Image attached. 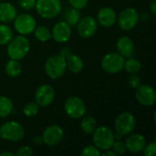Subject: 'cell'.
Listing matches in <instances>:
<instances>
[{
  "label": "cell",
  "instance_id": "cell-1",
  "mask_svg": "<svg viewBox=\"0 0 156 156\" xmlns=\"http://www.w3.org/2000/svg\"><path fill=\"white\" fill-rule=\"evenodd\" d=\"M30 50V43L29 40L26 37V36L18 35L7 43L6 54L9 58L20 60L23 59Z\"/></svg>",
  "mask_w": 156,
  "mask_h": 156
},
{
  "label": "cell",
  "instance_id": "cell-2",
  "mask_svg": "<svg viewBox=\"0 0 156 156\" xmlns=\"http://www.w3.org/2000/svg\"><path fill=\"white\" fill-rule=\"evenodd\" d=\"M91 135L93 144L101 151L111 149L115 141L114 133L110 127L104 125L98 126Z\"/></svg>",
  "mask_w": 156,
  "mask_h": 156
},
{
  "label": "cell",
  "instance_id": "cell-3",
  "mask_svg": "<svg viewBox=\"0 0 156 156\" xmlns=\"http://www.w3.org/2000/svg\"><path fill=\"white\" fill-rule=\"evenodd\" d=\"M67 70L66 59L60 55L49 57L45 62V72L51 80L61 78Z\"/></svg>",
  "mask_w": 156,
  "mask_h": 156
},
{
  "label": "cell",
  "instance_id": "cell-4",
  "mask_svg": "<svg viewBox=\"0 0 156 156\" xmlns=\"http://www.w3.org/2000/svg\"><path fill=\"white\" fill-rule=\"evenodd\" d=\"M136 127V118L130 112H123L117 116L114 122L115 132L121 135L127 136L133 133Z\"/></svg>",
  "mask_w": 156,
  "mask_h": 156
},
{
  "label": "cell",
  "instance_id": "cell-5",
  "mask_svg": "<svg viewBox=\"0 0 156 156\" xmlns=\"http://www.w3.org/2000/svg\"><path fill=\"white\" fill-rule=\"evenodd\" d=\"M35 8L41 17L51 19L61 12V2L60 0H37Z\"/></svg>",
  "mask_w": 156,
  "mask_h": 156
},
{
  "label": "cell",
  "instance_id": "cell-6",
  "mask_svg": "<svg viewBox=\"0 0 156 156\" xmlns=\"http://www.w3.org/2000/svg\"><path fill=\"white\" fill-rule=\"evenodd\" d=\"M140 21V14L135 8L126 7L117 16V23L121 29L129 31L133 29Z\"/></svg>",
  "mask_w": 156,
  "mask_h": 156
},
{
  "label": "cell",
  "instance_id": "cell-7",
  "mask_svg": "<svg viewBox=\"0 0 156 156\" xmlns=\"http://www.w3.org/2000/svg\"><path fill=\"white\" fill-rule=\"evenodd\" d=\"M125 58L120 55L118 52L107 53L101 61V69L110 74H116L123 69Z\"/></svg>",
  "mask_w": 156,
  "mask_h": 156
},
{
  "label": "cell",
  "instance_id": "cell-8",
  "mask_svg": "<svg viewBox=\"0 0 156 156\" xmlns=\"http://www.w3.org/2000/svg\"><path fill=\"white\" fill-rule=\"evenodd\" d=\"M1 138L9 142H18L25 136L24 127L17 122H5L0 126Z\"/></svg>",
  "mask_w": 156,
  "mask_h": 156
},
{
  "label": "cell",
  "instance_id": "cell-9",
  "mask_svg": "<svg viewBox=\"0 0 156 156\" xmlns=\"http://www.w3.org/2000/svg\"><path fill=\"white\" fill-rule=\"evenodd\" d=\"M64 111L66 114L71 119H80L86 112L87 108L84 101L78 96L69 97L64 103Z\"/></svg>",
  "mask_w": 156,
  "mask_h": 156
},
{
  "label": "cell",
  "instance_id": "cell-10",
  "mask_svg": "<svg viewBox=\"0 0 156 156\" xmlns=\"http://www.w3.org/2000/svg\"><path fill=\"white\" fill-rule=\"evenodd\" d=\"M37 27V21L33 16L27 13L19 14L14 19V27L19 35L31 34Z\"/></svg>",
  "mask_w": 156,
  "mask_h": 156
},
{
  "label": "cell",
  "instance_id": "cell-11",
  "mask_svg": "<svg viewBox=\"0 0 156 156\" xmlns=\"http://www.w3.org/2000/svg\"><path fill=\"white\" fill-rule=\"evenodd\" d=\"M135 98L136 101L143 106L151 107L156 102L155 90L146 84H141L137 89H135Z\"/></svg>",
  "mask_w": 156,
  "mask_h": 156
},
{
  "label": "cell",
  "instance_id": "cell-12",
  "mask_svg": "<svg viewBox=\"0 0 156 156\" xmlns=\"http://www.w3.org/2000/svg\"><path fill=\"white\" fill-rule=\"evenodd\" d=\"M43 144L48 146H56L61 143L64 137L63 129L57 124L48 126L42 133Z\"/></svg>",
  "mask_w": 156,
  "mask_h": 156
},
{
  "label": "cell",
  "instance_id": "cell-13",
  "mask_svg": "<svg viewBox=\"0 0 156 156\" xmlns=\"http://www.w3.org/2000/svg\"><path fill=\"white\" fill-rule=\"evenodd\" d=\"M55 95V90L51 85L42 84L36 90L35 101L39 107H48L54 101Z\"/></svg>",
  "mask_w": 156,
  "mask_h": 156
},
{
  "label": "cell",
  "instance_id": "cell-14",
  "mask_svg": "<svg viewBox=\"0 0 156 156\" xmlns=\"http://www.w3.org/2000/svg\"><path fill=\"white\" fill-rule=\"evenodd\" d=\"M98 29V22L96 18L90 16L81 17L77 24V31L79 35L83 38L91 37Z\"/></svg>",
  "mask_w": 156,
  "mask_h": 156
},
{
  "label": "cell",
  "instance_id": "cell-15",
  "mask_svg": "<svg viewBox=\"0 0 156 156\" xmlns=\"http://www.w3.org/2000/svg\"><path fill=\"white\" fill-rule=\"evenodd\" d=\"M71 27L64 20L56 23L51 31V38L58 43H66L71 37Z\"/></svg>",
  "mask_w": 156,
  "mask_h": 156
},
{
  "label": "cell",
  "instance_id": "cell-16",
  "mask_svg": "<svg viewBox=\"0 0 156 156\" xmlns=\"http://www.w3.org/2000/svg\"><path fill=\"white\" fill-rule=\"evenodd\" d=\"M96 20L103 27H112L117 21V14L113 8L103 6L98 11Z\"/></svg>",
  "mask_w": 156,
  "mask_h": 156
},
{
  "label": "cell",
  "instance_id": "cell-17",
  "mask_svg": "<svg viewBox=\"0 0 156 156\" xmlns=\"http://www.w3.org/2000/svg\"><path fill=\"white\" fill-rule=\"evenodd\" d=\"M124 143L127 151L133 154H138L144 151L146 145V139L140 133H131L127 135Z\"/></svg>",
  "mask_w": 156,
  "mask_h": 156
},
{
  "label": "cell",
  "instance_id": "cell-18",
  "mask_svg": "<svg viewBox=\"0 0 156 156\" xmlns=\"http://www.w3.org/2000/svg\"><path fill=\"white\" fill-rule=\"evenodd\" d=\"M117 52L123 58H129L134 51V43L133 39L127 36H122L118 38L116 42Z\"/></svg>",
  "mask_w": 156,
  "mask_h": 156
},
{
  "label": "cell",
  "instance_id": "cell-19",
  "mask_svg": "<svg viewBox=\"0 0 156 156\" xmlns=\"http://www.w3.org/2000/svg\"><path fill=\"white\" fill-rule=\"evenodd\" d=\"M17 16V10L16 6L8 2H0V22L10 23L14 21Z\"/></svg>",
  "mask_w": 156,
  "mask_h": 156
},
{
  "label": "cell",
  "instance_id": "cell-20",
  "mask_svg": "<svg viewBox=\"0 0 156 156\" xmlns=\"http://www.w3.org/2000/svg\"><path fill=\"white\" fill-rule=\"evenodd\" d=\"M66 65H67V69H69L72 73H80L84 67L82 58L80 56L73 53H71L66 58Z\"/></svg>",
  "mask_w": 156,
  "mask_h": 156
},
{
  "label": "cell",
  "instance_id": "cell-21",
  "mask_svg": "<svg viewBox=\"0 0 156 156\" xmlns=\"http://www.w3.org/2000/svg\"><path fill=\"white\" fill-rule=\"evenodd\" d=\"M80 119H81V121H80V129H81V131L86 134L91 135L98 127L97 121L95 120L94 117H92L90 115H87V116L84 115Z\"/></svg>",
  "mask_w": 156,
  "mask_h": 156
},
{
  "label": "cell",
  "instance_id": "cell-22",
  "mask_svg": "<svg viewBox=\"0 0 156 156\" xmlns=\"http://www.w3.org/2000/svg\"><path fill=\"white\" fill-rule=\"evenodd\" d=\"M5 74L10 78H17L22 73V65L19 60L9 58L5 67Z\"/></svg>",
  "mask_w": 156,
  "mask_h": 156
},
{
  "label": "cell",
  "instance_id": "cell-23",
  "mask_svg": "<svg viewBox=\"0 0 156 156\" xmlns=\"http://www.w3.org/2000/svg\"><path fill=\"white\" fill-rule=\"evenodd\" d=\"M65 22H67L70 27H76L79 21L81 18V14L79 9H76L74 7L68 8L65 11L64 15Z\"/></svg>",
  "mask_w": 156,
  "mask_h": 156
},
{
  "label": "cell",
  "instance_id": "cell-24",
  "mask_svg": "<svg viewBox=\"0 0 156 156\" xmlns=\"http://www.w3.org/2000/svg\"><path fill=\"white\" fill-rule=\"evenodd\" d=\"M14 104L6 96H0V118H5L12 114Z\"/></svg>",
  "mask_w": 156,
  "mask_h": 156
},
{
  "label": "cell",
  "instance_id": "cell-25",
  "mask_svg": "<svg viewBox=\"0 0 156 156\" xmlns=\"http://www.w3.org/2000/svg\"><path fill=\"white\" fill-rule=\"evenodd\" d=\"M123 69L128 72L129 74H136L139 73L142 69V63L139 59L135 58H127L124 61Z\"/></svg>",
  "mask_w": 156,
  "mask_h": 156
},
{
  "label": "cell",
  "instance_id": "cell-26",
  "mask_svg": "<svg viewBox=\"0 0 156 156\" xmlns=\"http://www.w3.org/2000/svg\"><path fill=\"white\" fill-rule=\"evenodd\" d=\"M33 32L36 39L40 42H47L51 39V31L45 26L36 27Z\"/></svg>",
  "mask_w": 156,
  "mask_h": 156
},
{
  "label": "cell",
  "instance_id": "cell-27",
  "mask_svg": "<svg viewBox=\"0 0 156 156\" xmlns=\"http://www.w3.org/2000/svg\"><path fill=\"white\" fill-rule=\"evenodd\" d=\"M13 37V31L11 27L5 23L0 24V45H7Z\"/></svg>",
  "mask_w": 156,
  "mask_h": 156
},
{
  "label": "cell",
  "instance_id": "cell-28",
  "mask_svg": "<svg viewBox=\"0 0 156 156\" xmlns=\"http://www.w3.org/2000/svg\"><path fill=\"white\" fill-rule=\"evenodd\" d=\"M38 111H39V105L36 101H30L25 105L23 109V113L25 116L30 118L37 115Z\"/></svg>",
  "mask_w": 156,
  "mask_h": 156
},
{
  "label": "cell",
  "instance_id": "cell-29",
  "mask_svg": "<svg viewBox=\"0 0 156 156\" xmlns=\"http://www.w3.org/2000/svg\"><path fill=\"white\" fill-rule=\"evenodd\" d=\"M111 149L116 154V155H122L127 151L125 143L122 140H115Z\"/></svg>",
  "mask_w": 156,
  "mask_h": 156
},
{
  "label": "cell",
  "instance_id": "cell-30",
  "mask_svg": "<svg viewBox=\"0 0 156 156\" xmlns=\"http://www.w3.org/2000/svg\"><path fill=\"white\" fill-rule=\"evenodd\" d=\"M80 155L82 156H100L101 155V150L98 149L94 144L93 145H87L85 146L81 152H80Z\"/></svg>",
  "mask_w": 156,
  "mask_h": 156
},
{
  "label": "cell",
  "instance_id": "cell-31",
  "mask_svg": "<svg viewBox=\"0 0 156 156\" xmlns=\"http://www.w3.org/2000/svg\"><path fill=\"white\" fill-rule=\"evenodd\" d=\"M127 81H128L129 86L133 89H137L142 84V79L140 78V76L137 73L136 74H130Z\"/></svg>",
  "mask_w": 156,
  "mask_h": 156
},
{
  "label": "cell",
  "instance_id": "cell-32",
  "mask_svg": "<svg viewBox=\"0 0 156 156\" xmlns=\"http://www.w3.org/2000/svg\"><path fill=\"white\" fill-rule=\"evenodd\" d=\"M36 1L37 0H18V5L22 9L26 11H30L35 8Z\"/></svg>",
  "mask_w": 156,
  "mask_h": 156
},
{
  "label": "cell",
  "instance_id": "cell-33",
  "mask_svg": "<svg viewBox=\"0 0 156 156\" xmlns=\"http://www.w3.org/2000/svg\"><path fill=\"white\" fill-rule=\"evenodd\" d=\"M17 156H29L33 154V150L30 146L28 145H22L21 147H19L16 151V153L15 154Z\"/></svg>",
  "mask_w": 156,
  "mask_h": 156
},
{
  "label": "cell",
  "instance_id": "cell-34",
  "mask_svg": "<svg viewBox=\"0 0 156 156\" xmlns=\"http://www.w3.org/2000/svg\"><path fill=\"white\" fill-rule=\"evenodd\" d=\"M71 7H74L76 9H83L89 3V0H68Z\"/></svg>",
  "mask_w": 156,
  "mask_h": 156
},
{
  "label": "cell",
  "instance_id": "cell-35",
  "mask_svg": "<svg viewBox=\"0 0 156 156\" xmlns=\"http://www.w3.org/2000/svg\"><path fill=\"white\" fill-rule=\"evenodd\" d=\"M144 154L145 156H153L156 153V144L155 142H152L149 144H146L144 149Z\"/></svg>",
  "mask_w": 156,
  "mask_h": 156
},
{
  "label": "cell",
  "instance_id": "cell-36",
  "mask_svg": "<svg viewBox=\"0 0 156 156\" xmlns=\"http://www.w3.org/2000/svg\"><path fill=\"white\" fill-rule=\"evenodd\" d=\"M72 53V51H71V49L69 48V47H66V48H62L61 50H60V52H59V55L62 57V58H64L65 59L70 55Z\"/></svg>",
  "mask_w": 156,
  "mask_h": 156
},
{
  "label": "cell",
  "instance_id": "cell-37",
  "mask_svg": "<svg viewBox=\"0 0 156 156\" xmlns=\"http://www.w3.org/2000/svg\"><path fill=\"white\" fill-rule=\"evenodd\" d=\"M33 142L35 144H43V140H42V136H39V135H36L34 138H33Z\"/></svg>",
  "mask_w": 156,
  "mask_h": 156
},
{
  "label": "cell",
  "instance_id": "cell-38",
  "mask_svg": "<svg viewBox=\"0 0 156 156\" xmlns=\"http://www.w3.org/2000/svg\"><path fill=\"white\" fill-rule=\"evenodd\" d=\"M150 12L153 14V15H155L156 14V1L155 0H153L151 5H150Z\"/></svg>",
  "mask_w": 156,
  "mask_h": 156
},
{
  "label": "cell",
  "instance_id": "cell-39",
  "mask_svg": "<svg viewBox=\"0 0 156 156\" xmlns=\"http://www.w3.org/2000/svg\"><path fill=\"white\" fill-rule=\"evenodd\" d=\"M149 17H150V16L146 12H144L140 15V20H142V21H147V20H149Z\"/></svg>",
  "mask_w": 156,
  "mask_h": 156
},
{
  "label": "cell",
  "instance_id": "cell-40",
  "mask_svg": "<svg viewBox=\"0 0 156 156\" xmlns=\"http://www.w3.org/2000/svg\"><path fill=\"white\" fill-rule=\"evenodd\" d=\"M101 155L103 156H116V154L112 150V149H108L106 151H104L103 154H101Z\"/></svg>",
  "mask_w": 156,
  "mask_h": 156
},
{
  "label": "cell",
  "instance_id": "cell-41",
  "mask_svg": "<svg viewBox=\"0 0 156 156\" xmlns=\"http://www.w3.org/2000/svg\"><path fill=\"white\" fill-rule=\"evenodd\" d=\"M15 155H16V154H15L14 153H11V152H7V151L0 153V156H15Z\"/></svg>",
  "mask_w": 156,
  "mask_h": 156
},
{
  "label": "cell",
  "instance_id": "cell-42",
  "mask_svg": "<svg viewBox=\"0 0 156 156\" xmlns=\"http://www.w3.org/2000/svg\"><path fill=\"white\" fill-rule=\"evenodd\" d=\"M0 139H1V133H0Z\"/></svg>",
  "mask_w": 156,
  "mask_h": 156
},
{
  "label": "cell",
  "instance_id": "cell-43",
  "mask_svg": "<svg viewBox=\"0 0 156 156\" xmlns=\"http://www.w3.org/2000/svg\"><path fill=\"white\" fill-rule=\"evenodd\" d=\"M0 2H1V0H0Z\"/></svg>",
  "mask_w": 156,
  "mask_h": 156
},
{
  "label": "cell",
  "instance_id": "cell-44",
  "mask_svg": "<svg viewBox=\"0 0 156 156\" xmlns=\"http://www.w3.org/2000/svg\"><path fill=\"white\" fill-rule=\"evenodd\" d=\"M130 1H132V0H130Z\"/></svg>",
  "mask_w": 156,
  "mask_h": 156
}]
</instances>
